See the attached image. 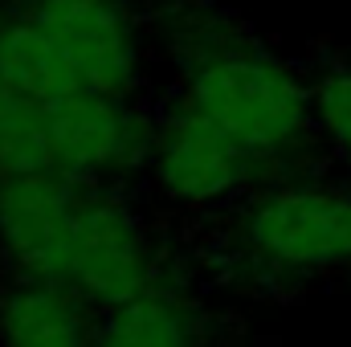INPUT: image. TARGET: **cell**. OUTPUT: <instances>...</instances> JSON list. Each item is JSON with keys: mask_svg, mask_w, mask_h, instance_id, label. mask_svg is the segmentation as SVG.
<instances>
[{"mask_svg": "<svg viewBox=\"0 0 351 347\" xmlns=\"http://www.w3.org/2000/svg\"><path fill=\"white\" fill-rule=\"evenodd\" d=\"M176 106L217 127L258 164L290 156L315 127V94L302 78L290 66L245 49L204 53Z\"/></svg>", "mask_w": 351, "mask_h": 347, "instance_id": "obj_1", "label": "cell"}, {"mask_svg": "<svg viewBox=\"0 0 351 347\" xmlns=\"http://www.w3.org/2000/svg\"><path fill=\"white\" fill-rule=\"evenodd\" d=\"M241 250L274 278H323L351 270V188L282 184L250 200Z\"/></svg>", "mask_w": 351, "mask_h": 347, "instance_id": "obj_2", "label": "cell"}, {"mask_svg": "<svg viewBox=\"0 0 351 347\" xmlns=\"http://www.w3.org/2000/svg\"><path fill=\"white\" fill-rule=\"evenodd\" d=\"M66 286L102 311L156 286V246L135 208L106 184L82 180Z\"/></svg>", "mask_w": 351, "mask_h": 347, "instance_id": "obj_3", "label": "cell"}, {"mask_svg": "<svg viewBox=\"0 0 351 347\" xmlns=\"http://www.w3.org/2000/svg\"><path fill=\"white\" fill-rule=\"evenodd\" d=\"M16 8L58 45L82 86L135 98L143 53L123 0H21Z\"/></svg>", "mask_w": 351, "mask_h": 347, "instance_id": "obj_4", "label": "cell"}, {"mask_svg": "<svg viewBox=\"0 0 351 347\" xmlns=\"http://www.w3.org/2000/svg\"><path fill=\"white\" fill-rule=\"evenodd\" d=\"M49 115L58 172L86 184H110L147 164L156 127L135 110V98L78 86L49 102Z\"/></svg>", "mask_w": 351, "mask_h": 347, "instance_id": "obj_5", "label": "cell"}, {"mask_svg": "<svg viewBox=\"0 0 351 347\" xmlns=\"http://www.w3.org/2000/svg\"><path fill=\"white\" fill-rule=\"evenodd\" d=\"M82 180L66 172L12 176L0 188V254L29 282L66 286Z\"/></svg>", "mask_w": 351, "mask_h": 347, "instance_id": "obj_6", "label": "cell"}, {"mask_svg": "<svg viewBox=\"0 0 351 347\" xmlns=\"http://www.w3.org/2000/svg\"><path fill=\"white\" fill-rule=\"evenodd\" d=\"M262 164L245 156L233 139H225L217 127L196 119L192 110L176 106L152 131L147 172L156 188L188 208H204L217 200H229L250 184V176Z\"/></svg>", "mask_w": 351, "mask_h": 347, "instance_id": "obj_7", "label": "cell"}, {"mask_svg": "<svg viewBox=\"0 0 351 347\" xmlns=\"http://www.w3.org/2000/svg\"><path fill=\"white\" fill-rule=\"evenodd\" d=\"M0 347H94L86 302L70 286L21 278L0 294Z\"/></svg>", "mask_w": 351, "mask_h": 347, "instance_id": "obj_8", "label": "cell"}, {"mask_svg": "<svg viewBox=\"0 0 351 347\" xmlns=\"http://www.w3.org/2000/svg\"><path fill=\"white\" fill-rule=\"evenodd\" d=\"M200 315L172 286H147L143 294L114 302L94 323V347H196Z\"/></svg>", "mask_w": 351, "mask_h": 347, "instance_id": "obj_9", "label": "cell"}, {"mask_svg": "<svg viewBox=\"0 0 351 347\" xmlns=\"http://www.w3.org/2000/svg\"><path fill=\"white\" fill-rule=\"evenodd\" d=\"M58 172L49 102L0 82V176Z\"/></svg>", "mask_w": 351, "mask_h": 347, "instance_id": "obj_10", "label": "cell"}, {"mask_svg": "<svg viewBox=\"0 0 351 347\" xmlns=\"http://www.w3.org/2000/svg\"><path fill=\"white\" fill-rule=\"evenodd\" d=\"M311 94H315V127L335 147V156L351 164V66L327 70L311 86Z\"/></svg>", "mask_w": 351, "mask_h": 347, "instance_id": "obj_11", "label": "cell"}, {"mask_svg": "<svg viewBox=\"0 0 351 347\" xmlns=\"http://www.w3.org/2000/svg\"><path fill=\"white\" fill-rule=\"evenodd\" d=\"M0 188H4V176H0Z\"/></svg>", "mask_w": 351, "mask_h": 347, "instance_id": "obj_12", "label": "cell"}]
</instances>
